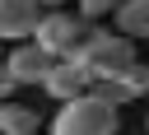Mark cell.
<instances>
[{
    "label": "cell",
    "mask_w": 149,
    "mask_h": 135,
    "mask_svg": "<svg viewBox=\"0 0 149 135\" xmlns=\"http://www.w3.org/2000/svg\"><path fill=\"white\" fill-rule=\"evenodd\" d=\"M112 23H116V33L130 37V42L149 37V0H121L116 14H112Z\"/></svg>",
    "instance_id": "cell-7"
},
{
    "label": "cell",
    "mask_w": 149,
    "mask_h": 135,
    "mask_svg": "<svg viewBox=\"0 0 149 135\" xmlns=\"http://www.w3.org/2000/svg\"><path fill=\"white\" fill-rule=\"evenodd\" d=\"M37 5H42V9H61L65 0H37Z\"/></svg>",
    "instance_id": "cell-13"
},
{
    "label": "cell",
    "mask_w": 149,
    "mask_h": 135,
    "mask_svg": "<svg viewBox=\"0 0 149 135\" xmlns=\"http://www.w3.org/2000/svg\"><path fill=\"white\" fill-rule=\"evenodd\" d=\"M88 93H98V98H102V102H112V107H121V102H135V98H130V88H126L121 79H98Z\"/></svg>",
    "instance_id": "cell-9"
},
{
    "label": "cell",
    "mask_w": 149,
    "mask_h": 135,
    "mask_svg": "<svg viewBox=\"0 0 149 135\" xmlns=\"http://www.w3.org/2000/svg\"><path fill=\"white\" fill-rule=\"evenodd\" d=\"M70 61H79V65L93 74V84H98V79H121V74L135 65V42H130V37H121V33L88 28L84 47H79Z\"/></svg>",
    "instance_id": "cell-1"
},
{
    "label": "cell",
    "mask_w": 149,
    "mask_h": 135,
    "mask_svg": "<svg viewBox=\"0 0 149 135\" xmlns=\"http://www.w3.org/2000/svg\"><path fill=\"white\" fill-rule=\"evenodd\" d=\"M144 130H149V116H144Z\"/></svg>",
    "instance_id": "cell-14"
},
{
    "label": "cell",
    "mask_w": 149,
    "mask_h": 135,
    "mask_svg": "<svg viewBox=\"0 0 149 135\" xmlns=\"http://www.w3.org/2000/svg\"><path fill=\"white\" fill-rule=\"evenodd\" d=\"M14 93H19V79H14V74H0V98L14 102Z\"/></svg>",
    "instance_id": "cell-12"
},
{
    "label": "cell",
    "mask_w": 149,
    "mask_h": 135,
    "mask_svg": "<svg viewBox=\"0 0 149 135\" xmlns=\"http://www.w3.org/2000/svg\"><path fill=\"white\" fill-rule=\"evenodd\" d=\"M121 84L130 88V98H144V93H149V65H144V61H135V65L121 74Z\"/></svg>",
    "instance_id": "cell-10"
},
{
    "label": "cell",
    "mask_w": 149,
    "mask_h": 135,
    "mask_svg": "<svg viewBox=\"0 0 149 135\" xmlns=\"http://www.w3.org/2000/svg\"><path fill=\"white\" fill-rule=\"evenodd\" d=\"M116 5L121 0H74V14H84L88 23H98L102 14H116Z\"/></svg>",
    "instance_id": "cell-11"
},
{
    "label": "cell",
    "mask_w": 149,
    "mask_h": 135,
    "mask_svg": "<svg viewBox=\"0 0 149 135\" xmlns=\"http://www.w3.org/2000/svg\"><path fill=\"white\" fill-rule=\"evenodd\" d=\"M51 65H56V61H51V56H47L37 42H14L9 61H5V74H14L19 84H42Z\"/></svg>",
    "instance_id": "cell-6"
},
{
    "label": "cell",
    "mask_w": 149,
    "mask_h": 135,
    "mask_svg": "<svg viewBox=\"0 0 149 135\" xmlns=\"http://www.w3.org/2000/svg\"><path fill=\"white\" fill-rule=\"evenodd\" d=\"M37 23H42V5L37 0H0V37L5 42L33 37Z\"/></svg>",
    "instance_id": "cell-5"
},
{
    "label": "cell",
    "mask_w": 149,
    "mask_h": 135,
    "mask_svg": "<svg viewBox=\"0 0 149 135\" xmlns=\"http://www.w3.org/2000/svg\"><path fill=\"white\" fill-rule=\"evenodd\" d=\"M88 19L84 14H70V9H47L42 14V23H37V33H33V42L51 56V61H70L79 47H84V37H88Z\"/></svg>",
    "instance_id": "cell-3"
},
{
    "label": "cell",
    "mask_w": 149,
    "mask_h": 135,
    "mask_svg": "<svg viewBox=\"0 0 149 135\" xmlns=\"http://www.w3.org/2000/svg\"><path fill=\"white\" fill-rule=\"evenodd\" d=\"M88 88H93V74H88L79 61H56V65L47 70V79H42V93L56 98V102H74V98H84Z\"/></svg>",
    "instance_id": "cell-4"
},
{
    "label": "cell",
    "mask_w": 149,
    "mask_h": 135,
    "mask_svg": "<svg viewBox=\"0 0 149 135\" xmlns=\"http://www.w3.org/2000/svg\"><path fill=\"white\" fill-rule=\"evenodd\" d=\"M116 130H121V116L98 93H84L74 102H61V112L51 116V135H116Z\"/></svg>",
    "instance_id": "cell-2"
},
{
    "label": "cell",
    "mask_w": 149,
    "mask_h": 135,
    "mask_svg": "<svg viewBox=\"0 0 149 135\" xmlns=\"http://www.w3.org/2000/svg\"><path fill=\"white\" fill-rule=\"evenodd\" d=\"M42 116L37 107H23V102H0V135H37Z\"/></svg>",
    "instance_id": "cell-8"
}]
</instances>
